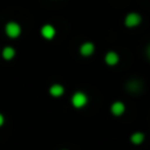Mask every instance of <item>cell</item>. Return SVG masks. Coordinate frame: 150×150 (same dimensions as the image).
I'll return each mask as SVG.
<instances>
[{
	"label": "cell",
	"instance_id": "obj_5",
	"mask_svg": "<svg viewBox=\"0 0 150 150\" xmlns=\"http://www.w3.org/2000/svg\"><path fill=\"white\" fill-rule=\"evenodd\" d=\"M79 52L83 57H90V55H92L93 52H95V45H93L92 42H84V44L80 45Z\"/></svg>",
	"mask_w": 150,
	"mask_h": 150
},
{
	"label": "cell",
	"instance_id": "obj_10",
	"mask_svg": "<svg viewBox=\"0 0 150 150\" xmlns=\"http://www.w3.org/2000/svg\"><path fill=\"white\" fill-rule=\"evenodd\" d=\"M1 55H3V58H4L5 61H11V59H13V58H15L16 50L13 49L12 46H5L4 49H3Z\"/></svg>",
	"mask_w": 150,
	"mask_h": 150
},
{
	"label": "cell",
	"instance_id": "obj_11",
	"mask_svg": "<svg viewBox=\"0 0 150 150\" xmlns=\"http://www.w3.org/2000/svg\"><path fill=\"white\" fill-rule=\"evenodd\" d=\"M144 140H145V134L142 132H136L130 136V142L133 145H141L144 142Z\"/></svg>",
	"mask_w": 150,
	"mask_h": 150
},
{
	"label": "cell",
	"instance_id": "obj_2",
	"mask_svg": "<svg viewBox=\"0 0 150 150\" xmlns=\"http://www.w3.org/2000/svg\"><path fill=\"white\" fill-rule=\"evenodd\" d=\"M5 33H7L8 37L11 38H17L21 34V26L18 25L15 21H9V23L5 25Z\"/></svg>",
	"mask_w": 150,
	"mask_h": 150
},
{
	"label": "cell",
	"instance_id": "obj_6",
	"mask_svg": "<svg viewBox=\"0 0 150 150\" xmlns=\"http://www.w3.org/2000/svg\"><path fill=\"white\" fill-rule=\"evenodd\" d=\"M41 36L46 40H53L55 36V28L50 24H46L41 28Z\"/></svg>",
	"mask_w": 150,
	"mask_h": 150
},
{
	"label": "cell",
	"instance_id": "obj_4",
	"mask_svg": "<svg viewBox=\"0 0 150 150\" xmlns=\"http://www.w3.org/2000/svg\"><path fill=\"white\" fill-rule=\"evenodd\" d=\"M142 90H144V84H142V82L138 79H132L127 83V91L130 93L137 95V93H140Z\"/></svg>",
	"mask_w": 150,
	"mask_h": 150
},
{
	"label": "cell",
	"instance_id": "obj_1",
	"mask_svg": "<svg viewBox=\"0 0 150 150\" xmlns=\"http://www.w3.org/2000/svg\"><path fill=\"white\" fill-rule=\"evenodd\" d=\"M87 101H88L87 95L84 92H82V91H78V92H75L71 96V104H73L75 108H83L87 104Z\"/></svg>",
	"mask_w": 150,
	"mask_h": 150
},
{
	"label": "cell",
	"instance_id": "obj_8",
	"mask_svg": "<svg viewBox=\"0 0 150 150\" xmlns=\"http://www.w3.org/2000/svg\"><path fill=\"white\" fill-rule=\"evenodd\" d=\"M104 61H105L107 65L115 66V65H117V63H119L120 57H119V54H117L116 52H108L105 54V57H104Z\"/></svg>",
	"mask_w": 150,
	"mask_h": 150
},
{
	"label": "cell",
	"instance_id": "obj_3",
	"mask_svg": "<svg viewBox=\"0 0 150 150\" xmlns=\"http://www.w3.org/2000/svg\"><path fill=\"white\" fill-rule=\"evenodd\" d=\"M141 16L138 15V13H128L127 16H125V20H124V24L125 26H128V28H134V26H138L141 24Z\"/></svg>",
	"mask_w": 150,
	"mask_h": 150
},
{
	"label": "cell",
	"instance_id": "obj_9",
	"mask_svg": "<svg viewBox=\"0 0 150 150\" xmlns=\"http://www.w3.org/2000/svg\"><path fill=\"white\" fill-rule=\"evenodd\" d=\"M49 92H50V95L54 96V98H59V96H62L63 92H65V87H63L62 84H59V83H54L53 86H50Z\"/></svg>",
	"mask_w": 150,
	"mask_h": 150
},
{
	"label": "cell",
	"instance_id": "obj_13",
	"mask_svg": "<svg viewBox=\"0 0 150 150\" xmlns=\"http://www.w3.org/2000/svg\"><path fill=\"white\" fill-rule=\"evenodd\" d=\"M146 55H148L149 59H150V45H149L148 47H146Z\"/></svg>",
	"mask_w": 150,
	"mask_h": 150
},
{
	"label": "cell",
	"instance_id": "obj_12",
	"mask_svg": "<svg viewBox=\"0 0 150 150\" xmlns=\"http://www.w3.org/2000/svg\"><path fill=\"white\" fill-rule=\"evenodd\" d=\"M3 124H4V116H3V115L0 113V127H1Z\"/></svg>",
	"mask_w": 150,
	"mask_h": 150
},
{
	"label": "cell",
	"instance_id": "obj_7",
	"mask_svg": "<svg viewBox=\"0 0 150 150\" xmlns=\"http://www.w3.org/2000/svg\"><path fill=\"white\" fill-rule=\"evenodd\" d=\"M111 112L113 116H121L125 112V104L122 101H115L111 105Z\"/></svg>",
	"mask_w": 150,
	"mask_h": 150
},
{
	"label": "cell",
	"instance_id": "obj_14",
	"mask_svg": "<svg viewBox=\"0 0 150 150\" xmlns=\"http://www.w3.org/2000/svg\"><path fill=\"white\" fill-rule=\"evenodd\" d=\"M63 150H67V149H63Z\"/></svg>",
	"mask_w": 150,
	"mask_h": 150
}]
</instances>
